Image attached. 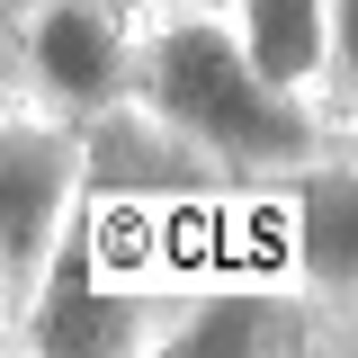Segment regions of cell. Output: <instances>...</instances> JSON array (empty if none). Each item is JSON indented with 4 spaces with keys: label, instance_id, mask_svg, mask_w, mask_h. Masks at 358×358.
<instances>
[{
    "label": "cell",
    "instance_id": "cell-1",
    "mask_svg": "<svg viewBox=\"0 0 358 358\" xmlns=\"http://www.w3.org/2000/svg\"><path fill=\"white\" fill-rule=\"evenodd\" d=\"M126 99L152 126H171L188 152H206L215 171H233V179H268V171H296L313 152L350 143L341 117L268 90L215 9H171V0L152 18H134V81H126Z\"/></svg>",
    "mask_w": 358,
    "mask_h": 358
},
{
    "label": "cell",
    "instance_id": "cell-2",
    "mask_svg": "<svg viewBox=\"0 0 358 358\" xmlns=\"http://www.w3.org/2000/svg\"><path fill=\"white\" fill-rule=\"evenodd\" d=\"M72 206H81V117L9 90L0 99V305H9V331L36 296Z\"/></svg>",
    "mask_w": 358,
    "mask_h": 358
},
{
    "label": "cell",
    "instance_id": "cell-3",
    "mask_svg": "<svg viewBox=\"0 0 358 358\" xmlns=\"http://www.w3.org/2000/svg\"><path fill=\"white\" fill-rule=\"evenodd\" d=\"M350 143L313 152L296 171H268V179H242L251 188V215L268 233V268L260 278H287L305 287L331 322L358 313V188H350Z\"/></svg>",
    "mask_w": 358,
    "mask_h": 358
},
{
    "label": "cell",
    "instance_id": "cell-4",
    "mask_svg": "<svg viewBox=\"0 0 358 358\" xmlns=\"http://www.w3.org/2000/svg\"><path fill=\"white\" fill-rule=\"evenodd\" d=\"M296 350H350V322H331L305 287L260 278V268H215V278L171 287L162 331H152V358H296Z\"/></svg>",
    "mask_w": 358,
    "mask_h": 358
},
{
    "label": "cell",
    "instance_id": "cell-5",
    "mask_svg": "<svg viewBox=\"0 0 358 358\" xmlns=\"http://www.w3.org/2000/svg\"><path fill=\"white\" fill-rule=\"evenodd\" d=\"M9 81L63 108V117H99V108H126L134 81V18L108 0H36V9H9Z\"/></svg>",
    "mask_w": 358,
    "mask_h": 358
},
{
    "label": "cell",
    "instance_id": "cell-6",
    "mask_svg": "<svg viewBox=\"0 0 358 358\" xmlns=\"http://www.w3.org/2000/svg\"><path fill=\"white\" fill-rule=\"evenodd\" d=\"M162 305L171 296H152V287L99 278L90 251H81V224H63V242H54V260H45L9 350H36V358H152Z\"/></svg>",
    "mask_w": 358,
    "mask_h": 358
},
{
    "label": "cell",
    "instance_id": "cell-7",
    "mask_svg": "<svg viewBox=\"0 0 358 358\" xmlns=\"http://www.w3.org/2000/svg\"><path fill=\"white\" fill-rule=\"evenodd\" d=\"M224 27L268 90L350 126V0H233Z\"/></svg>",
    "mask_w": 358,
    "mask_h": 358
},
{
    "label": "cell",
    "instance_id": "cell-8",
    "mask_svg": "<svg viewBox=\"0 0 358 358\" xmlns=\"http://www.w3.org/2000/svg\"><path fill=\"white\" fill-rule=\"evenodd\" d=\"M171 9H215V18H224V9H233V0H171Z\"/></svg>",
    "mask_w": 358,
    "mask_h": 358
},
{
    "label": "cell",
    "instance_id": "cell-9",
    "mask_svg": "<svg viewBox=\"0 0 358 358\" xmlns=\"http://www.w3.org/2000/svg\"><path fill=\"white\" fill-rule=\"evenodd\" d=\"M9 9H18V0H0V45H9ZM0 63H9V54H0Z\"/></svg>",
    "mask_w": 358,
    "mask_h": 358
},
{
    "label": "cell",
    "instance_id": "cell-10",
    "mask_svg": "<svg viewBox=\"0 0 358 358\" xmlns=\"http://www.w3.org/2000/svg\"><path fill=\"white\" fill-rule=\"evenodd\" d=\"M9 90H18V81H9V63H0V99H9Z\"/></svg>",
    "mask_w": 358,
    "mask_h": 358
}]
</instances>
